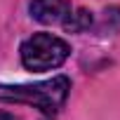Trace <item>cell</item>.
<instances>
[{
	"label": "cell",
	"mask_w": 120,
	"mask_h": 120,
	"mask_svg": "<svg viewBox=\"0 0 120 120\" xmlns=\"http://www.w3.org/2000/svg\"><path fill=\"white\" fill-rule=\"evenodd\" d=\"M68 94H71V80L66 75H54L49 80L28 82V85H0V101L33 106L47 118H54L64 108Z\"/></svg>",
	"instance_id": "6da1fadb"
},
{
	"label": "cell",
	"mask_w": 120,
	"mask_h": 120,
	"mask_svg": "<svg viewBox=\"0 0 120 120\" xmlns=\"http://www.w3.org/2000/svg\"><path fill=\"white\" fill-rule=\"evenodd\" d=\"M19 54H21V64L28 71L42 73V71H52L61 66L71 56V45L64 38L52 33H33L21 42Z\"/></svg>",
	"instance_id": "7a4b0ae2"
},
{
	"label": "cell",
	"mask_w": 120,
	"mask_h": 120,
	"mask_svg": "<svg viewBox=\"0 0 120 120\" xmlns=\"http://www.w3.org/2000/svg\"><path fill=\"white\" fill-rule=\"evenodd\" d=\"M31 17L47 26H66L73 5L71 0H31Z\"/></svg>",
	"instance_id": "3957f363"
},
{
	"label": "cell",
	"mask_w": 120,
	"mask_h": 120,
	"mask_svg": "<svg viewBox=\"0 0 120 120\" xmlns=\"http://www.w3.org/2000/svg\"><path fill=\"white\" fill-rule=\"evenodd\" d=\"M90 26H92V12H87V10H82V7H73V12H71V17H68L64 31H68V33H80V31H87Z\"/></svg>",
	"instance_id": "277c9868"
}]
</instances>
